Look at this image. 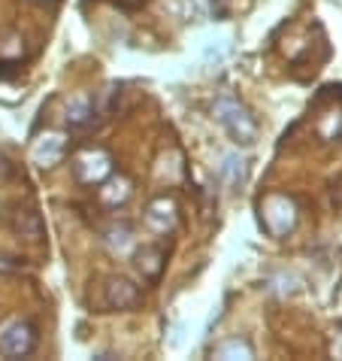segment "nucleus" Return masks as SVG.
Here are the masks:
<instances>
[{"label": "nucleus", "instance_id": "obj_1", "mask_svg": "<svg viewBox=\"0 0 342 361\" xmlns=\"http://www.w3.org/2000/svg\"><path fill=\"white\" fill-rule=\"evenodd\" d=\"M34 343H37L34 328L18 322L13 328H6V334L0 337V353L4 355H27L34 349Z\"/></svg>", "mask_w": 342, "mask_h": 361}, {"label": "nucleus", "instance_id": "obj_2", "mask_svg": "<svg viewBox=\"0 0 342 361\" xmlns=\"http://www.w3.org/2000/svg\"><path fill=\"white\" fill-rule=\"evenodd\" d=\"M106 300L118 310H127V307H137L139 292H137V286L127 283V279H113V283L106 286Z\"/></svg>", "mask_w": 342, "mask_h": 361}]
</instances>
